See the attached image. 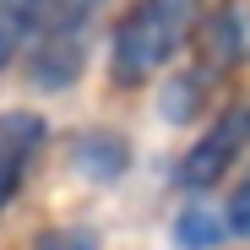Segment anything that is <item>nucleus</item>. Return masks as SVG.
I'll return each instance as SVG.
<instances>
[{
	"instance_id": "f257e3e1",
	"label": "nucleus",
	"mask_w": 250,
	"mask_h": 250,
	"mask_svg": "<svg viewBox=\"0 0 250 250\" xmlns=\"http://www.w3.org/2000/svg\"><path fill=\"white\" fill-rule=\"evenodd\" d=\"M201 17V0H131L109 22L104 44V76L114 93H142L180 60Z\"/></svg>"
},
{
	"instance_id": "7ed1b4c3",
	"label": "nucleus",
	"mask_w": 250,
	"mask_h": 250,
	"mask_svg": "<svg viewBox=\"0 0 250 250\" xmlns=\"http://www.w3.org/2000/svg\"><path fill=\"white\" fill-rule=\"evenodd\" d=\"M250 152V98H234V104H218V114L190 136V147L180 152L174 163V190L180 196H207L218 190L239 158Z\"/></svg>"
},
{
	"instance_id": "f03ea898",
	"label": "nucleus",
	"mask_w": 250,
	"mask_h": 250,
	"mask_svg": "<svg viewBox=\"0 0 250 250\" xmlns=\"http://www.w3.org/2000/svg\"><path fill=\"white\" fill-rule=\"evenodd\" d=\"M87 60H93V11L55 0L49 17L38 22L27 55H22L27 82L38 93H65V87H76L87 76Z\"/></svg>"
},
{
	"instance_id": "20e7f679",
	"label": "nucleus",
	"mask_w": 250,
	"mask_h": 250,
	"mask_svg": "<svg viewBox=\"0 0 250 250\" xmlns=\"http://www.w3.org/2000/svg\"><path fill=\"white\" fill-rule=\"evenodd\" d=\"M190 60H201L212 76H239L250 65V0H212L190 33Z\"/></svg>"
},
{
	"instance_id": "9d476101",
	"label": "nucleus",
	"mask_w": 250,
	"mask_h": 250,
	"mask_svg": "<svg viewBox=\"0 0 250 250\" xmlns=\"http://www.w3.org/2000/svg\"><path fill=\"white\" fill-rule=\"evenodd\" d=\"M33 250H104L93 229H82V223H60V229H44L33 239Z\"/></svg>"
},
{
	"instance_id": "0eeeda50",
	"label": "nucleus",
	"mask_w": 250,
	"mask_h": 250,
	"mask_svg": "<svg viewBox=\"0 0 250 250\" xmlns=\"http://www.w3.org/2000/svg\"><path fill=\"white\" fill-rule=\"evenodd\" d=\"M229 234V212L212 207L207 196H185V207L174 212V250H218Z\"/></svg>"
},
{
	"instance_id": "423d86ee",
	"label": "nucleus",
	"mask_w": 250,
	"mask_h": 250,
	"mask_svg": "<svg viewBox=\"0 0 250 250\" xmlns=\"http://www.w3.org/2000/svg\"><path fill=\"white\" fill-rule=\"evenodd\" d=\"M218 87H223V76H212L201 60L169 65L163 71V87H158V114L169 125H190V120H201L207 109L218 104Z\"/></svg>"
},
{
	"instance_id": "39448f33",
	"label": "nucleus",
	"mask_w": 250,
	"mask_h": 250,
	"mask_svg": "<svg viewBox=\"0 0 250 250\" xmlns=\"http://www.w3.org/2000/svg\"><path fill=\"white\" fill-rule=\"evenodd\" d=\"M44 147H49V120L38 109H6L0 114V212L22 196Z\"/></svg>"
},
{
	"instance_id": "f8f14e48",
	"label": "nucleus",
	"mask_w": 250,
	"mask_h": 250,
	"mask_svg": "<svg viewBox=\"0 0 250 250\" xmlns=\"http://www.w3.org/2000/svg\"><path fill=\"white\" fill-rule=\"evenodd\" d=\"M65 6H82V11H98V6H109V0H65Z\"/></svg>"
},
{
	"instance_id": "1a4fd4ad",
	"label": "nucleus",
	"mask_w": 250,
	"mask_h": 250,
	"mask_svg": "<svg viewBox=\"0 0 250 250\" xmlns=\"http://www.w3.org/2000/svg\"><path fill=\"white\" fill-rule=\"evenodd\" d=\"M71 158H76V169L87 180H120L125 163H131V147H125V136H114V131H82Z\"/></svg>"
},
{
	"instance_id": "9b49d317",
	"label": "nucleus",
	"mask_w": 250,
	"mask_h": 250,
	"mask_svg": "<svg viewBox=\"0 0 250 250\" xmlns=\"http://www.w3.org/2000/svg\"><path fill=\"white\" fill-rule=\"evenodd\" d=\"M223 212H229V234H234V239H250V163L239 169L234 190L223 196Z\"/></svg>"
},
{
	"instance_id": "6e6552de",
	"label": "nucleus",
	"mask_w": 250,
	"mask_h": 250,
	"mask_svg": "<svg viewBox=\"0 0 250 250\" xmlns=\"http://www.w3.org/2000/svg\"><path fill=\"white\" fill-rule=\"evenodd\" d=\"M49 6L55 0H0V76L27 55V44H33L38 22L49 17Z\"/></svg>"
}]
</instances>
